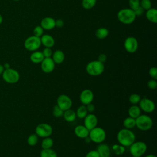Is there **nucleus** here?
Wrapping results in <instances>:
<instances>
[{
  "instance_id": "c85d7f7f",
  "label": "nucleus",
  "mask_w": 157,
  "mask_h": 157,
  "mask_svg": "<svg viewBox=\"0 0 157 157\" xmlns=\"http://www.w3.org/2000/svg\"><path fill=\"white\" fill-rule=\"evenodd\" d=\"M53 140L50 137H47L44 138V139L42 140L41 142V147L42 149H48V148H52L53 145Z\"/></svg>"
},
{
  "instance_id": "864d4df0",
  "label": "nucleus",
  "mask_w": 157,
  "mask_h": 157,
  "mask_svg": "<svg viewBox=\"0 0 157 157\" xmlns=\"http://www.w3.org/2000/svg\"><path fill=\"white\" fill-rule=\"evenodd\" d=\"M132 157H136V156H132Z\"/></svg>"
},
{
  "instance_id": "0eeeda50",
  "label": "nucleus",
  "mask_w": 157,
  "mask_h": 157,
  "mask_svg": "<svg viewBox=\"0 0 157 157\" xmlns=\"http://www.w3.org/2000/svg\"><path fill=\"white\" fill-rule=\"evenodd\" d=\"M2 78L4 80L8 83L13 84L18 82L20 79V74L19 72L12 68H8L4 70L2 74Z\"/></svg>"
},
{
  "instance_id": "2eb2a0df",
  "label": "nucleus",
  "mask_w": 157,
  "mask_h": 157,
  "mask_svg": "<svg viewBox=\"0 0 157 157\" xmlns=\"http://www.w3.org/2000/svg\"><path fill=\"white\" fill-rule=\"evenodd\" d=\"M40 66L41 69L44 72L50 73L54 70L55 63L51 57L44 58V59L40 63Z\"/></svg>"
},
{
  "instance_id": "b1692460",
  "label": "nucleus",
  "mask_w": 157,
  "mask_h": 157,
  "mask_svg": "<svg viewBox=\"0 0 157 157\" xmlns=\"http://www.w3.org/2000/svg\"><path fill=\"white\" fill-rule=\"evenodd\" d=\"M128 112L129 117L136 119L141 114V109L137 105H132L129 108Z\"/></svg>"
},
{
  "instance_id": "f3484780",
  "label": "nucleus",
  "mask_w": 157,
  "mask_h": 157,
  "mask_svg": "<svg viewBox=\"0 0 157 157\" xmlns=\"http://www.w3.org/2000/svg\"><path fill=\"white\" fill-rule=\"evenodd\" d=\"M96 151L98 152L100 157H110V148L106 144L101 143L96 148Z\"/></svg>"
},
{
  "instance_id": "a211bd4d",
  "label": "nucleus",
  "mask_w": 157,
  "mask_h": 157,
  "mask_svg": "<svg viewBox=\"0 0 157 157\" xmlns=\"http://www.w3.org/2000/svg\"><path fill=\"white\" fill-rule=\"evenodd\" d=\"M74 133L77 137L80 139H85L89 135V130L84 125H78L74 129Z\"/></svg>"
},
{
  "instance_id": "20e7f679",
  "label": "nucleus",
  "mask_w": 157,
  "mask_h": 157,
  "mask_svg": "<svg viewBox=\"0 0 157 157\" xmlns=\"http://www.w3.org/2000/svg\"><path fill=\"white\" fill-rule=\"evenodd\" d=\"M153 123L152 118L145 114H140L136 118V126L140 131L150 130L152 128Z\"/></svg>"
},
{
  "instance_id": "dca6fc26",
  "label": "nucleus",
  "mask_w": 157,
  "mask_h": 157,
  "mask_svg": "<svg viewBox=\"0 0 157 157\" xmlns=\"http://www.w3.org/2000/svg\"><path fill=\"white\" fill-rule=\"evenodd\" d=\"M41 27L45 30H51L55 27V20L52 17H47L42 19L40 21Z\"/></svg>"
},
{
  "instance_id": "4be33fe9",
  "label": "nucleus",
  "mask_w": 157,
  "mask_h": 157,
  "mask_svg": "<svg viewBox=\"0 0 157 157\" xmlns=\"http://www.w3.org/2000/svg\"><path fill=\"white\" fill-rule=\"evenodd\" d=\"M145 17L147 19L153 23H156L157 22V10L155 8H150L147 10L145 13Z\"/></svg>"
},
{
  "instance_id": "f704fd0d",
  "label": "nucleus",
  "mask_w": 157,
  "mask_h": 157,
  "mask_svg": "<svg viewBox=\"0 0 157 157\" xmlns=\"http://www.w3.org/2000/svg\"><path fill=\"white\" fill-rule=\"evenodd\" d=\"M140 6L144 10H147L151 8V2L150 0H141L140 1Z\"/></svg>"
},
{
  "instance_id": "8fccbe9b",
  "label": "nucleus",
  "mask_w": 157,
  "mask_h": 157,
  "mask_svg": "<svg viewBox=\"0 0 157 157\" xmlns=\"http://www.w3.org/2000/svg\"><path fill=\"white\" fill-rule=\"evenodd\" d=\"M145 157H156V156L155 155H153V154H149V155H147V156H145Z\"/></svg>"
},
{
  "instance_id": "cd10ccee",
  "label": "nucleus",
  "mask_w": 157,
  "mask_h": 157,
  "mask_svg": "<svg viewBox=\"0 0 157 157\" xmlns=\"http://www.w3.org/2000/svg\"><path fill=\"white\" fill-rule=\"evenodd\" d=\"M40 157H58L56 151L52 149H42L40 152Z\"/></svg>"
},
{
  "instance_id": "5701e85b",
  "label": "nucleus",
  "mask_w": 157,
  "mask_h": 157,
  "mask_svg": "<svg viewBox=\"0 0 157 157\" xmlns=\"http://www.w3.org/2000/svg\"><path fill=\"white\" fill-rule=\"evenodd\" d=\"M63 117H64V119L67 122H69V123L74 121L77 117L75 112L71 109L64 111Z\"/></svg>"
},
{
  "instance_id": "473e14b6",
  "label": "nucleus",
  "mask_w": 157,
  "mask_h": 157,
  "mask_svg": "<svg viewBox=\"0 0 157 157\" xmlns=\"http://www.w3.org/2000/svg\"><path fill=\"white\" fill-rule=\"evenodd\" d=\"M140 99V96L137 93H132L129 97V101L132 105H136L139 104Z\"/></svg>"
},
{
  "instance_id": "f257e3e1",
  "label": "nucleus",
  "mask_w": 157,
  "mask_h": 157,
  "mask_svg": "<svg viewBox=\"0 0 157 157\" xmlns=\"http://www.w3.org/2000/svg\"><path fill=\"white\" fill-rule=\"evenodd\" d=\"M117 139L119 144L127 147L136 140V135L131 129L123 128L118 132Z\"/></svg>"
},
{
  "instance_id": "a878e982",
  "label": "nucleus",
  "mask_w": 157,
  "mask_h": 157,
  "mask_svg": "<svg viewBox=\"0 0 157 157\" xmlns=\"http://www.w3.org/2000/svg\"><path fill=\"white\" fill-rule=\"evenodd\" d=\"M109 30L105 28H99L96 31V36L99 39H104L106 38L109 35Z\"/></svg>"
},
{
  "instance_id": "a19ab883",
  "label": "nucleus",
  "mask_w": 157,
  "mask_h": 157,
  "mask_svg": "<svg viewBox=\"0 0 157 157\" xmlns=\"http://www.w3.org/2000/svg\"><path fill=\"white\" fill-rule=\"evenodd\" d=\"M85 157H100L98 152L95 150H90L85 155Z\"/></svg>"
},
{
  "instance_id": "39448f33",
  "label": "nucleus",
  "mask_w": 157,
  "mask_h": 157,
  "mask_svg": "<svg viewBox=\"0 0 157 157\" xmlns=\"http://www.w3.org/2000/svg\"><path fill=\"white\" fill-rule=\"evenodd\" d=\"M88 137L91 142L96 144H101L105 140L106 138V132L103 128L96 126L89 131Z\"/></svg>"
},
{
  "instance_id": "de8ad7c7",
  "label": "nucleus",
  "mask_w": 157,
  "mask_h": 157,
  "mask_svg": "<svg viewBox=\"0 0 157 157\" xmlns=\"http://www.w3.org/2000/svg\"><path fill=\"white\" fill-rule=\"evenodd\" d=\"M3 67H4V69H8V68H10V65H9V63H5V64L3 65Z\"/></svg>"
},
{
  "instance_id": "f03ea898",
  "label": "nucleus",
  "mask_w": 157,
  "mask_h": 157,
  "mask_svg": "<svg viewBox=\"0 0 157 157\" xmlns=\"http://www.w3.org/2000/svg\"><path fill=\"white\" fill-rule=\"evenodd\" d=\"M118 20L124 25H129L133 23L136 15L133 10L130 8H124L120 10L117 13Z\"/></svg>"
},
{
  "instance_id": "7ed1b4c3",
  "label": "nucleus",
  "mask_w": 157,
  "mask_h": 157,
  "mask_svg": "<svg viewBox=\"0 0 157 157\" xmlns=\"http://www.w3.org/2000/svg\"><path fill=\"white\" fill-rule=\"evenodd\" d=\"M104 71V63L98 60L89 62L86 66V72L91 76H98L102 74Z\"/></svg>"
},
{
  "instance_id": "f8f14e48",
  "label": "nucleus",
  "mask_w": 157,
  "mask_h": 157,
  "mask_svg": "<svg viewBox=\"0 0 157 157\" xmlns=\"http://www.w3.org/2000/svg\"><path fill=\"white\" fill-rule=\"evenodd\" d=\"M139 107L141 110L146 113H151L155 109V104L154 102L149 98H141L139 102Z\"/></svg>"
},
{
  "instance_id": "423d86ee",
  "label": "nucleus",
  "mask_w": 157,
  "mask_h": 157,
  "mask_svg": "<svg viewBox=\"0 0 157 157\" xmlns=\"http://www.w3.org/2000/svg\"><path fill=\"white\" fill-rule=\"evenodd\" d=\"M147 145L142 141H134L129 146V152L133 156L141 157L147 151Z\"/></svg>"
},
{
  "instance_id": "2f4dec72",
  "label": "nucleus",
  "mask_w": 157,
  "mask_h": 157,
  "mask_svg": "<svg viewBox=\"0 0 157 157\" xmlns=\"http://www.w3.org/2000/svg\"><path fill=\"white\" fill-rule=\"evenodd\" d=\"M38 140H39V137L37 136V135L36 133L31 134V135H29L28 136V137L27 139V142L29 145L34 146L37 144Z\"/></svg>"
},
{
  "instance_id": "6ab92c4d",
  "label": "nucleus",
  "mask_w": 157,
  "mask_h": 157,
  "mask_svg": "<svg viewBox=\"0 0 157 157\" xmlns=\"http://www.w3.org/2000/svg\"><path fill=\"white\" fill-rule=\"evenodd\" d=\"M41 44L45 47L52 48L55 45L54 38L49 34H43L40 37Z\"/></svg>"
},
{
  "instance_id": "4468645a",
  "label": "nucleus",
  "mask_w": 157,
  "mask_h": 157,
  "mask_svg": "<svg viewBox=\"0 0 157 157\" xmlns=\"http://www.w3.org/2000/svg\"><path fill=\"white\" fill-rule=\"evenodd\" d=\"M94 99V93L89 89L83 90L80 94V101L83 105H87L91 103Z\"/></svg>"
},
{
  "instance_id": "4c0bfd02",
  "label": "nucleus",
  "mask_w": 157,
  "mask_h": 157,
  "mask_svg": "<svg viewBox=\"0 0 157 157\" xmlns=\"http://www.w3.org/2000/svg\"><path fill=\"white\" fill-rule=\"evenodd\" d=\"M147 86L150 90H155L157 88V81L155 79H150L147 82Z\"/></svg>"
},
{
  "instance_id": "603ef678",
  "label": "nucleus",
  "mask_w": 157,
  "mask_h": 157,
  "mask_svg": "<svg viewBox=\"0 0 157 157\" xmlns=\"http://www.w3.org/2000/svg\"><path fill=\"white\" fill-rule=\"evenodd\" d=\"M13 1H20V0H13Z\"/></svg>"
},
{
  "instance_id": "bb28decb",
  "label": "nucleus",
  "mask_w": 157,
  "mask_h": 157,
  "mask_svg": "<svg viewBox=\"0 0 157 157\" xmlns=\"http://www.w3.org/2000/svg\"><path fill=\"white\" fill-rule=\"evenodd\" d=\"M75 113H76L77 117H78L80 119H83L88 113L87 109L86 108V105H82L79 106L77 108V109L75 112Z\"/></svg>"
},
{
  "instance_id": "09e8293b",
  "label": "nucleus",
  "mask_w": 157,
  "mask_h": 157,
  "mask_svg": "<svg viewBox=\"0 0 157 157\" xmlns=\"http://www.w3.org/2000/svg\"><path fill=\"white\" fill-rule=\"evenodd\" d=\"M85 142H86V143H90V142H91V140H90V137H89L88 136V137H85Z\"/></svg>"
},
{
  "instance_id": "a18cd8bd",
  "label": "nucleus",
  "mask_w": 157,
  "mask_h": 157,
  "mask_svg": "<svg viewBox=\"0 0 157 157\" xmlns=\"http://www.w3.org/2000/svg\"><path fill=\"white\" fill-rule=\"evenodd\" d=\"M64 26V21L61 19H58L55 20V27L61 28Z\"/></svg>"
},
{
  "instance_id": "79ce46f5",
  "label": "nucleus",
  "mask_w": 157,
  "mask_h": 157,
  "mask_svg": "<svg viewBox=\"0 0 157 157\" xmlns=\"http://www.w3.org/2000/svg\"><path fill=\"white\" fill-rule=\"evenodd\" d=\"M98 60L102 63H105L107 60V55L104 53H101L98 56Z\"/></svg>"
},
{
  "instance_id": "37998d69",
  "label": "nucleus",
  "mask_w": 157,
  "mask_h": 157,
  "mask_svg": "<svg viewBox=\"0 0 157 157\" xmlns=\"http://www.w3.org/2000/svg\"><path fill=\"white\" fill-rule=\"evenodd\" d=\"M134 12L136 17L137 16H140V15H142L143 14V13L144 12V10L140 6H139L138 8L135 9L134 10Z\"/></svg>"
},
{
  "instance_id": "412c9836",
  "label": "nucleus",
  "mask_w": 157,
  "mask_h": 157,
  "mask_svg": "<svg viewBox=\"0 0 157 157\" xmlns=\"http://www.w3.org/2000/svg\"><path fill=\"white\" fill-rule=\"evenodd\" d=\"M29 58L32 63L34 64H39L42 61V60L44 59V56L42 52L36 50L31 54Z\"/></svg>"
},
{
  "instance_id": "c756f323",
  "label": "nucleus",
  "mask_w": 157,
  "mask_h": 157,
  "mask_svg": "<svg viewBox=\"0 0 157 157\" xmlns=\"http://www.w3.org/2000/svg\"><path fill=\"white\" fill-rule=\"evenodd\" d=\"M112 150L116 155H122L125 152L126 148L120 144H114L112 147Z\"/></svg>"
},
{
  "instance_id": "58836bf2",
  "label": "nucleus",
  "mask_w": 157,
  "mask_h": 157,
  "mask_svg": "<svg viewBox=\"0 0 157 157\" xmlns=\"http://www.w3.org/2000/svg\"><path fill=\"white\" fill-rule=\"evenodd\" d=\"M150 76L153 79H157V68L156 67H151L150 68L148 71Z\"/></svg>"
},
{
  "instance_id": "3c124183",
  "label": "nucleus",
  "mask_w": 157,
  "mask_h": 157,
  "mask_svg": "<svg viewBox=\"0 0 157 157\" xmlns=\"http://www.w3.org/2000/svg\"><path fill=\"white\" fill-rule=\"evenodd\" d=\"M2 21H3V18H2V16L0 14V25L2 23Z\"/></svg>"
},
{
  "instance_id": "9b49d317",
  "label": "nucleus",
  "mask_w": 157,
  "mask_h": 157,
  "mask_svg": "<svg viewBox=\"0 0 157 157\" xmlns=\"http://www.w3.org/2000/svg\"><path fill=\"white\" fill-rule=\"evenodd\" d=\"M56 105H58L63 111L71 108L72 101L69 96L63 94L59 95L56 99Z\"/></svg>"
},
{
  "instance_id": "c9c22d12",
  "label": "nucleus",
  "mask_w": 157,
  "mask_h": 157,
  "mask_svg": "<svg viewBox=\"0 0 157 157\" xmlns=\"http://www.w3.org/2000/svg\"><path fill=\"white\" fill-rule=\"evenodd\" d=\"M44 30L41 26H36L33 29V34L35 36L40 37L44 34Z\"/></svg>"
},
{
  "instance_id": "72a5a7b5",
  "label": "nucleus",
  "mask_w": 157,
  "mask_h": 157,
  "mask_svg": "<svg viewBox=\"0 0 157 157\" xmlns=\"http://www.w3.org/2000/svg\"><path fill=\"white\" fill-rule=\"evenodd\" d=\"M63 113H64V111L58 105H57L56 104L54 105L53 108V115L55 117H56V118L61 117L63 115Z\"/></svg>"
},
{
  "instance_id": "49530a36",
  "label": "nucleus",
  "mask_w": 157,
  "mask_h": 157,
  "mask_svg": "<svg viewBox=\"0 0 157 157\" xmlns=\"http://www.w3.org/2000/svg\"><path fill=\"white\" fill-rule=\"evenodd\" d=\"M4 70V68L3 67V65L0 64V75H1L2 74Z\"/></svg>"
},
{
  "instance_id": "393cba45",
  "label": "nucleus",
  "mask_w": 157,
  "mask_h": 157,
  "mask_svg": "<svg viewBox=\"0 0 157 157\" xmlns=\"http://www.w3.org/2000/svg\"><path fill=\"white\" fill-rule=\"evenodd\" d=\"M123 124L124 128L131 129L136 126V119L131 117H126L123 120Z\"/></svg>"
},
{
  "instance_id": "ea45409f",
  "label": "nucleus",
  "mask_w": 157,
  "mask_h": 157,
  "mask_svg": "<svg viewBox=\"0 0 157 157\" xmlns=\"http://www.w3.org/2000/svg\"><path fill=\"white\" fill-rule=\"evenodd\" d=\"M42 54H43L44 58H50L52 56V53H53L51 48H48V47H45L42 50Z\"/></svg>"
},
{
  "instance_id": "c03bdc74",
  "label": "nucleus",
  "mask_w": 157,
  "mask_h": 157,
  "mask_svg": "<svg viewBox=\"0 0 157 157\" xmlns=\"http://www.w3.org/2000/svg\"><path fill=\"white\" fill-rule=\"evenodd\" d=\"M86 108L87 109L88 112H90V113L93 112L95 110V107H94V104H93L92 103H90V104L86 105Z\"/></svg>"
},
{
  "instance_id": "ddd939ff",
  "label": "nucleus",
  "mask_w": 157,
  "mask_h": 157,
  "mask_svg": "<svg viewBox=\"0 0 157 157\" xmlns=\"http://www.w3.org/2000/svg\"><path fill=\"white\" fill-rule=\"evenodd\" d=\"M84 119V126L89 130L93 129L96 126H97L98 120L97 117L92 113H88L87 115L83 118Z\"/></svg>"
},
{
  "instance_id": "7c9ffc66",
  "label": "nucleus",
  "mask_w": 157,
  "mask_h": 157,
  "mask_svg": "<svg viewBox=\"0 0 157 157\" xmlns=\"http://www.w3.org/2000/svg\"><path fill=\"white\" fill-rule=\"evenodd\" d=\"M96 4V0H82V6L86 10H90L94 7Z\"/></svg>"
},
{
  "instance_id": "9d476101",
  "label": "nucleus",
  "mask_w": 157,
  "mask_h": 157,
  "mask_svg": "<svg viewBox=\"0 0 157 157\" xmlns=\"http://www.w3.org/2000/svg\"><path fill=\"white\" fill-rule=\"evenodd\" d=\"M139 47V43L136 38L132 36H129L126 38L124 42V47L126 52L130 53L136 52Z\"/></svg>"
},
{
  "instance_id": "aec40b11",
  "label": "nucleus",
  "mask_w": 157,
  "mask_h": 157,
  "mask_svg": "<svg viewBox=\"0 0 157 157\" xmlns=\"http://www.w3.org/2000/svg\"><path fill=\"white\" fill-rule=\"evenodd\" d=\"M52 59L55 62V64H61L63 63L65 59V55L64 52L61 50H56L52 53Z\"/></svg>"
},
{
  "instance_id": "6e6552de",
  "label": "nucleus",
  "mask_w": 157,
  "mask_h": 157,
  "mask_svg": "<svg viewBox=\"0 0 157 157\" xmlns=\"http://www.w3.org/2000/svg\"><path fill=\"white\" fill-rule=\"evenodd\" d=\"M41 45L40 38L34 35L26 38L24 42L25 48L31 52L36 51Z\"/></svg>"
},
{
  "instance_id": "e433bc0d",
  "label": "nucleus",
  "mask_w": 157,
  "mask_h": 157,
  "mask_svg": "<svg viewBox=\"0 0 157 157\" xmlns=\"http://www.w3.org/2000/svg\"><path fill=\"white\" fill-rule=\"evenodd\" d=\"M130 9L134 10L140 6V0H129Z\"/></svg>"
},
{
  "instance_id": "1a4fd4ad",
  "label": "nucleus",
  "mask_w": 157,
  "mask_h": 157,
  "mask_svg": "<svg viewBox=\"0 0 157 157\" xmlns=\"http://www.w3.org/2000/svg\"><path fill=\"white\" fill-rule=\"evenodd\" d=\"M53 132V128L52 126L48 123H42L37 125L35 129V133L38 137L45 138L50 137Z\"/></svg>"
}]
</instances>
